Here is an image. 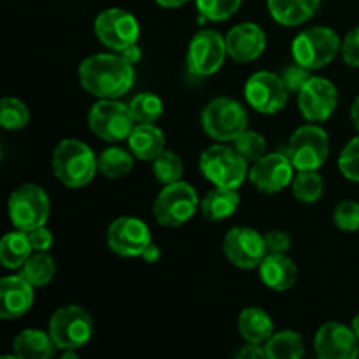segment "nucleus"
Here are the masks:
<instances>
[{"mask_svg":"<svg viewBox=\"0 0 359 359\" xmlns=\"http://www.w3.org/2000/svg\"><path fill=\"white\" fill-rule=\"evenodd\" d=\"M284 153L294 170H319L330 156V137L318 123H309L294 130Z\"/></svg>","mask_w":359,"mask_h":359,"instance_id":"423d86ee","label":"nucleus"},{"mask_svg":"<svg viewBox=\"0 0 359 359\" xmlns=\"http://www.w3.org/2000/svg\"><path fill=\"white\" fill-rule=\"evenodd\" d=\"M235 358H241V359H263V358H266V353H265V347H263L262 344L245 342V346L242 347L241 351H237Z\"/></svg>","mask_w":359,"mask_h":359,"instance_id":"37998d69","label":"nucleus"},{"mask_svg":"<svg viewBox=\"0 0 359 359\" xmlns=\"http://www.w3.org/2000/svg\"><path fill=\"white\" fill-rule=\"evenodd\" d=\"M351 328L354 330V333H356V337H358V342H359V314L354 316L353 326H351Z\"/></svg>","mask_w":359,"mask_h":359,"instance_id":"09e8293b","label":"nucleus"},{"mask_svg":"<svg viewBox=\"0 0 359 359\" xmlns=\"http://www.w3.org/2000/svg\"><path fill=\"white\" fill-rule=\"evenodd\" d=\"M200 209V198L195 188L184 181L165 184L153 203V214L158 224L179 228L193 219Z\"/></svg>","mask_w":359,"mask_h":359,"instance_id":"0eeeda50","label":"nucleus"},{"mask_svg":"<svg viewBox=\"0 0 359 359\" xmlns=\"http://www.w3.org/2000/svg\"><path fill=\"white\" fill-rule=\"evenodd\" d=\"M339 107V90L326 77L312 76L298 91V109L309 123H325Z\"/></svg>","mask_w":359,"mask_h":359,"instance_id":"2eb2a0df","label":"nucleus"},{"mask_svg":"<svg viewBox=\"0 0 359 359\" xmlns=\"http://www.w3.org/2000/svg\"><path fill=\"white\" fill-rule=\"evenodd\" d=\"M77 77L83 90L93 97L118 100L132 90L135 70L121 53H98L81 62Z\"/></svg>","mask_w":359,"mask_h":359,"instance_id":"f257e3e1","label":"nucleus"},{"mask_svg":"<svg viewBox=\"0 0 359 359\" xmlns=\"http://www.w3.org/2000/svg\"><path fill=\"white\" fill-rule=\"evenodd\" d=\"M51 168L67 188H84L97 175L98 158L83 140L65 139L53 151Z\"/></svg>","mask_w":359,"mask_h":359,"instance_id":"f03ea898","label":"nucleus"},{"mask_svg":"<svg viewBox=\"0 0 359 359\" xmlns=\"http://www.w3.org/2000/svg\"><path fill=\"white\" fill-rule=\"evenodd\" d=\"M62 358L63 359H77V353L76 351H63Z\"/></svg>","mask_w":359,"mask_h":359,"instance_id":"8fccbe9b","label":"nucleus"},{"mask_svg":"<svg viewBox=\"0 0 359 359\" xmlns=\"http://www.w3.org/2000/svg\"><path fill=\"white\" fill-rule=\"evenodd\" d=\"M270 16L283 27H298L318 13L321 0H266Z\"/></svg>","mask_w":359,"mask_h":359,"instance_id":"5701e85b","label":"nucleus"},{"mask_svg":"<svg viewBox=\"0 0 359 359\" xmlns=\"http://www.w3.org/2000/svg\"><path fill=\"white\" fill-rule=\"evenodd\" d=\"M119 53H121V55L125 56L126 62H130L132 65H135V63L140 62V58H142V49H140L137 44L128 46V48L123 49V51H119Z\"/></svg>","mask_w":359,"mask_h":359,"instance_id":"a18cd8bd","label":"nucleus"},{"mask_svg":"<svg viewBox=\"0 0 359 359\" xmlns=\"http://www.w3.org/2000/svg\"><path fill=\"white\" fill-rule=\"evenodd\" d=\"M269 255H287L291 248V238L286 231L272 230L265 235Z\"/></svg>","mask_w":359,"mask_h":359,"instance_id":"a19ab883","label":"nucleus"},{"mask_svg":"<svg viewBox=\"0 0 359 359\" xmlns=\"http://www.w3.org/2000/svg\"><path fill=\"white\" fill-rule=\"evenodd\" d=\"M342 41L328 27H311L300 32L291 42L293 60L309 70H319L330 65L340 53Z\"/></svg>","mask_w":359,"mask_h":359,"instance_id":"39448f33","label":"nucleus"},{"mask_svg":"<svg viewBox=\"0 0 359 359\" xmlns=\"http://www.w3.org/2000/svg\"><path fill=\"white\" fill-rule=\"evenodd\" d=\"M283 81L284 84H286V88L290 90V93H297L302 90V88L305 86V83H307L309 79H311V70L305 69L304 65H300V63L294 62L293 65L286 67L283 72Z\"/></svg>","mask_w":359,"mask_h":359,"instance_id":"58836bf2","label":"nucleus"},{"mask_svg":"<svg viewBox=\"0 0 359 359\" xmlns=\"http://www.w3.org/2000/svg\"><path fill=\"white\" fill-rule=\"evenodd\" d=\"M133 153L119 146L105 147L98 154V172L105 179H121L133 168Z\"/></svg>","mask_w":359,"mask_h":359,"instance_id":"c85d7f7f","label":"nucleus"},{"mask_svg":"<svg viewBox=\"0 0 359 359\" xmlns=\"http://www.w3.org/2000/svg\"><path fill=\"white\" fill-rule=\"evenodd\" d=\"M105 242L112 252L123 258H137L153 242L149 226L133 216H121L112 221L105 233Z\"/></svg>","mask_w":359,"mask_h":359,"instance_id":"dca6fc26","label":"nucleus"},{"mask_svg":"<svg viewBox=\"0 0 359 359\" xmlns=\"http://www.w3.org/2000/svg\"><path fill=\"white\" fill-rule=\"evenodd\" d=\"M244 97L252 111L272 116L286 107L290 100V90L280 76L269 70H259L245 81Z\"/></svg>","mask_w":359,"mask_h":359,"instance_id":"9b49d317","label":"nucleus"},{"mask_svg":"<svg viewBox=\"0 0 359 359\" xmlns=\"http://www.w3.org/2000/svg\"><path fill=\"white\" fill-rule=\"evenodd\" d=\"M237 328L245 342L262 344V346L276 333L270 314L259 307L244 309L238 314Z\"/></svg>","mask_w":359,"mask_h":359,"instance_id":"a878e982","label":"nucleus"},{"mask_svg":"<svg viewBox=\"0 0 359 359\" xmlns=\"http://www.w3.org/2000/svg\"><path fill=\"white\" fill-rule=\"evenodd\" d=\"M140 258H142L146 263H149V265H153V263H158V262H160V258H161L160 248H158L154 242H151V244L147 245L146 249H144V252L140 255Z\"/></svg>","mask_w":359,"mask_h":359,"instance_id":"c03bdc74","label":"nucleus"},{"mask_svg":"<svg viewBox=\"0 0 359 359\" xmlns=\"http://www.w3.org/2000/svg\"><path fill=\"white\" fill-rule=\"evenodd\" d=\"M263 347L269 359H300L305 356L304 339L293 330L276 332L263 344Z\"/></svg>","mask_w":359,"mask_h":359,"instance_id":"cd10ccee","label":"nucleus"},{"mask_svg":"<svg viewBox=\"0 0 359 359\" xmlns=\"http://www.w3.org/2000/svg\"><path fill=\"white\" fill-rule=\"evenodd\" d=\"M13 349L18 359H49L55 354L56 346L49 332L27 328L14 337Z\"/></svg>","mask_w":359,"mask_h":359,"instance_id":"393cba45","label":"nucleus"},{"mask_svg":"<svg viewBox=\"0 0 359 359\" xmlns=\"http://www.w3.org/2000/svg\"><path fill=\"white\" fill-rule=\"evenodd\" d=\"M93 319L90 312L79 305H65L56 309L49 319V335L60 351H77L93 337Z\"/></svg>","mask_w":359,"mask_h":359,"instance_id":"6e6552de","label":"nucleus"},{"mask_svg":"<svg viewBox=\"0 0 359 359\" xmlns=\"http://www.w3.org/2000/svg\"><path fill=\"white\" fill-rule=\"evenodd\" d=\"M294 177V167L286 153H266L249 168V181L265 195H276L291 186Z\"/></svg>","mask_w":359,"mask_h":359,"instance_id":"f3484780","label":"nucleus"},{"mask_svg":"<svg viewBox=\"0 0 359 359\" xmlns=\"http://www.w3.org/2000/svg\"><path fill=\"white\" fill-rule=\"evenodd\" d=\"M95 35L105 48L123 51L128 46L137 44L140 37V25L128 11L111 7L104 9L95 18Z\"/></svg>","mask_w":359,"mask_h":359,"instance_id":"f8f14e48","label":"nucleus"},{"mask_svg":"<svg viewBox=\"0 0 359 359\" xmlns=\"http://www.w3.org/2000/svg\"><path fill=\"white\" fill-rule=\"evenodd\" d=\"M28 238H30V244L34 248V251L48 252L53 245V233L46 228V224L28 231Z\"/></svg>","mask_w":359,"mask_h":359,"instance_id":"79ce46f5","label":"nucleus"},{"mask_svg":"<svg viewBox=\"0 0 359 359\" xmlns=\"http://www.w3.org/2000/svg\"><path fill=\"white\" fill-rule=\"evenodd\" d=\"M351 119H353L354 126H356V130L359 132V95L356 97V100H354L353 107H351Z\"/></svg>","mask_w":359,"mask_h":359,"instance_id":"de8ad7c7","label":"nucleus"},{"mask_svg":"<svg viewBox=\"0 0 359 359\" xmlns=\"http://www.w3.org/2000/svg\"><path fill=\"white\" fill-rule=\"evenodd\" d=\"M238 205H241V195H238L237 189L217 188V186H214L200 200L202 216L207 221H212V223H219V221L233 216L237 212Z\"/></svg>","mask_w":359,"mask_h":359,"instance_id":"b1692460","label":"nucleus"},{"mask_svg":"<svg viewBox=\"0 0 359 359\" xmlns=\"http://www.w3.org/2000/svg\"><path fill=\"white\" fill-rule=\"evenodd\" d=\"M153 174L158 182L161 184H172V182L182 181V174H184V165L179 158L177 153L170 149H165L160 156L153 160Z\"/></svg>","mask_w":359,"mask_h":359,"instance_id":"2f4dec72","label":"nucleus"},{"mask_svg":"<svg viewBox=\"0 0 359 359\" xmlns=\"http://www.w3.org/2000/svg\"><path fill=\"white\" fill-rule=\"evenodd\" d=\"M242 6V0H196L200 18L209 21L230 20Z\"/></svg>","mask_w":359,"mask_h":359,"instance_id":"c9c22d12","label":"nucleus"},{"mask_svg":"<svg viewBox=\"0 0 359 359\" xmlns=\"http://www.w3.org/2000/svg\"><path fill=\"white\" fill-rule=\"evenodd\" d=\"M224 41H226L228 56L238 63L255 62L266 48V35L263 28L249 21L231 28Z\"/></svg>","mask_w":359,"mask_h":359,"instance_id":"6ab92c4d","label":"nucleus"},{"mask_svg":"<svg viewBox=\"0 0 359 359\" xmlns=\"http://www.w3.org/2000/svg\"><path fill=\"white\" fill-rule=\"evenodd\" d=\"M226 56V41L219 32L200 30L189 41L186 65L193 76L207 77L216 74L224 65Z\"/></svg>","mask_w":359,"mask_h":359,"instance_id":"ddd939ff","label":"nucleus"},{"mask_svg":"<svg viewBox=\"0 0 359 359\" xmlns=\"http://www.w3.org/2000/svg\"><path fill=\"white\" fill-rule=\"evenodd\" d=\"M126 142L137 160L153 161L154 158L163 153L167 140H165L161 128H158L154 123H137Z\"/></svg>","mask_w":359,"mask_h":359,"instance_id":"4be33fe9","label":"nucleus"},{"mask_svg":"<svg viewBox=\"0 0 359 359\" xmlns=\"http://www.w3.org/2000/svg\"><path fill=\"white\" fill-rule=\"evenodd\" d=\"M233 147L249 165H252L255 161H258L259 158H263L266 154V140L256 130H244L237 139L233 140Z\"/></svg>","mask_w":359,"mask_h":359,"instance_id":"f704fd0d","label":"nucleus"},{"mask_svg":"<svg viewBox=\"0 0 359 359\" xmlns=\"http://www.w3.org/2000/svg\"><path fill=\"white\" fill-rule=\"evenodd\" d=\"M56 273V263L49 252L34 251L30 258L20 269V276L34 287H42L53 280Z\"/></svg>","mask_w":359,"mask_h":359,"instance_id":"c756f323","label":"nucleus"},{"mask_svg":"<svg viewBox=\"0 0 359 359\" xmlns=\"http://www.w3.org/2000/svg\"><path fill=\"white\" fill-rule=\"evenodd\" d=\"M339 170L347 181L359 182V135L351 139L340 151Z\"/></svg>","mask_w":359,"mask_h":359,"instance_id":"e433bc0d","label":"nucleus"},{"mask_svg":"<svg viewBox=\"0 0 359 359\" xmlns=\"http://www.w3.org/2000/svg\"><path fill=\"white\" fill-rule=\"evenodd\" d=\"M259 279L269 290L284 293L297 284L298 266L287 255H266L258 266Z\"/></svg>","mask_w":359,"mask_h":359,"instance_id":"412c9836","label":"nucleus"},{"mask_svg":"<svg viewBox=\"0 0 359 359\" xmlns=\"http://www.w3.org/2000/svg\"><path fill=\"white\" fill-rule=\"evenodd\" d=\"M340 55H342L346 65L359 69V27L353 28L344 37L342 46H340Z\"/></svg>","mask_w":359,"mask_h":359,"instance_id":"ea45409f","label":"nucleus"},{"mask_svg":"<svg viewBox=\"0 0 359 359\" xmlns=\"http://www.w3.org/2000/svg\"><path fill=\"white\" fill-rule=\"evenodd\" d=\"M154 2L161 7H167V9H175V7L184 6V4L189 2V0H154Z\"/></svg>","mask_w":359,"mask_h":359,"instance_id":"49530a36","label":"nucleus"},{"mask_svg":"<svg viewBox=\"0 0 359 359\" xmlns=\"http://www.w3.org/2000/svg\"><path fill=\"white\" fill-rule=\"evenodd\" d=\"M49 196L44 188L37 184H21L14 189L7 202L9 221L16 230L32 231L39 226H44L51 210Z\"/></svg>","mask_w":359,"mask_h":359,"instance_id":"9d476101","label":"nucleus"},{"mask_svg":"<svg viewBox=\"0 0 359 359\" xmlns=\"http://www.w3.org/2000/svg\"><path fill=\"white\" fill-rule=\"evenodd\" d=\"M128 105L137 123H156L163 116V102L151 91L135 95Z\"/></svg>","mask_w":359,"mask_h":359,"instance_id":"473e14b6","label":"nucleus"},{"mask_svg":"<svg viewBox=\"0 0 359 359\" xmlns=\"http://www.w3.org/2000/svg\"><path fill=\"white\" fill-rule=\"evenodd\" d=\"M333 223L339 230L354 233L359 230V203L354 200H344L333 209Z\"/></svg>","mask_w":359,"mask_h":359,"instance_id":"4c0bfd02","label":"nucleus"},{"mask_svg":"<svg viewBox=\"0 0 359 359\" xmlns=\"http://www.w3.org/2000/svg\"><path fill=\"white\" fill-rule=\"evenodd\" d=\"M198 167L203 177L217 188L238 189L249 177V163L226 142H217L203 149Z\"/></svg>","mask_w":359,"mask_h":359,"instance_id":"7ed1b4c3","label":"nucleus"},{"mask_svg":"<svg viewBox=\"0 0 359 359\" xmlns=\"http://www.w3.org/2000/svg\"><path fill=\"white\" fill-rule=\"evenodd\" d=\"M30 123V111L20 98L6 97L0 102V125L6 130H23Z\"/></svg>","mask_w":359,"mask_h":359,"instance_id":"72a5a7b5","label":"nucleus"},{"mask_svg":"<svg viewBox=\"0 0 359 359\" xmlns=\"http://www.w3.org/2000/svg\"><path fill=\"white\" fill-rule=\"evenodd\" d=\"M314 349L319 359H356L359 342L353 328L342 323H326L316 332Z\"/></svg>","mask_w":359,"mask_h":359,"instance_id":"a211bd4d","label":"nucleus"},{"mask_svg":"<svg viewBox=\"0 0 359 359\" xmlns=\"http://www.w3.org/2000/svg\"><path fill=\"white\" fill-rule=\"evenodd\" d=\"M35 300L34 286L18 276H6L0 280V318L20 319L32 309Z\"/></svg>","mask_w":359,"mask_h":359,"instance_id":"aec40b11","label":"nucleus"},{"mask_svg":"<svg viewBox=\"0 0 359 359\" xmlns=\"http://www.w3.org/2000/svg\"><path fill=\"white\" fill-rule=\"evenodd\" d=\"M223 252L228 262L242 270L258 269L269 255L265 235L249 226H235L223 238Z\"/></svg>","mask_w":359,"mask_h":359,"instance_id":"4468645a","label":"nucleus"},{"mask_svg":"<svg viewBox=\"0 0 359 359\" xmlns=\"http://www.w3.org/2000/svg\"><path fill=\"white\" fill-rule=\"evenodd\" d=\"M291 193L302 203H316L325 193V181L318 170H300L291 182Z\"/></svg>","mask_w":359,"mask_h":359,"instance_id":"7c9ffc66","label":"nucleus"},{"mask_svg":"<svg viewBox=\"0 0 359 359\" xmlns=\"http://www.w3.org/2000/svg\"><path fill=\"white\" fill-rule=\"evenodd\" d=\"M137 125L130 105L112 98H98L88 112L91 133L105 142H121L128 139Z\"/></svg>","mask_w":359,"mask_h":359,"instance_id":"1a4fd4ad","label":"nucleus"},{"mask_svg":"<svg viewBox=\"0 0 359 359\" xmlns=\"http://www.w3.org/2000/svg\"><path fill=\"white\" fill-rule=\"evenodd\" d=\"M34 252L27 231L14 230L9 231L0 241V262L7 270H16L23 266V263Z\"/></svg>","mask_w":359,"mask_h":359,"instance_id":"bb28decb","label":"nucleus"},{"mask_svg":"<svg viewBox=\"0 0 359 359\" xmlns=\"http://www.w3.org/2000/svg\"><path fill=\"white\" fill-rule=\"evenodd\" d=\"M202 128L216 142H233L248 130L249 116L241 102L230 97H216L203 107Z\"/></svg>","mask_w":359,"mask_h":359,"instance_id":"20e7f679","label":"nucleus"}]
</instances>
